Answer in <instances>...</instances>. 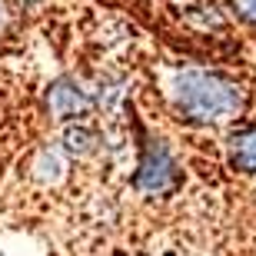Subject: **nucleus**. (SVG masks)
Wrapping results in <instances>:
<instances>
[{"label":"nucleus","mask_w":256,"mask_h":256,"mask_svg":"<svg viewBox=\"0 0 256 256\" xmlns=\"http://www.w3.org/2000/svg\"><path fill=\"white\" fill-rule=\"evenodd\" d=\"M47 104L60 120H74V116H84L86 110H90V96H86L74 80H57L47 94Z\"/></svg>","instance_id":"nucleus-3"},{"label":"nucleus","mask_w":256,"mask_h":256,"mask_svg":"<svg viewBox=\"0 0 256 256\" xmlns=\"http://www.w3.org/2000/svg\"><path fill=\"white\" fill-rule=\"evenodd\" d=\"M233 7L240 10V17H246L256 24V0H233Z\"/></svg>","instance_id":"nucleus-6"},{"label":"nucleus","mask_w":256,"mask_h":256,"mask_svg":"<svg viewBox=\"0 0 256 256\" xmlns=\"http://www.w3.org/2000/svg\"><path fill=\"white\" fill-rule=\"evenodd\" d=\"M173 104L193 124H220L243 110V90L213 70H183L173 80Z\"/></svg>","instance_id":"nucleus-1"},{"label":"nucleus","mask_w":256,"mask_h":256,"mask_svg":"<svg viewBox=\"0 0 256 256\" xmlns=\"http://www.w3.org/2000/svg\"><path fill=\"white\" fill-rule=\"evenodd\" d=\"M94 143H96V133H94V130H86V126L66 130V146H70L74 153H86V150H94Z\"/></svg>","instance_id":"nucleus-5"},{"label":"nucleus","mask_w":256,"mask_h":256,"mask_svg":"<svg viewBox=\"0 0 256 256\" xmlns=\"http://www.w3.org/2000/svg\"><path fill=\"white\" fill-rule=\"evenodd\" d=\"M230 160H233L236 170L256 173V126H246V130L233 133V140H230Z\"/></svg>","instance_id":"nucleus-4"},{"label":"nucleus","mask_w":256,"mask_h":256,"mask_svg":"<svg viewBox=\"0 0 256 256\" xmlns=\"http://www.w3.org/2000/svg\"><path fill=\"white\" fill-rule=\"evenodd\" d=\"M176 183H180V173H176V163L166 153V146L150 143L143 150L140 170H136V186L146 193H170L176 190Z\"/></svg>","instance_id":"nucleus-2"}]
</instances>
